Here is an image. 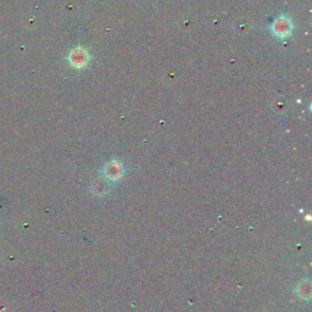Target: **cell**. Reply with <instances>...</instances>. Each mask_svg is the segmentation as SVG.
<instances>
[{"label":"cell","instance_id":"3","mask_svg":"<svg viewBox=\"0 0 312 312\" xmlns=\"http://www.w3.org/2000/svg\"><path fill=\"white\" fill-rule=\"evenodd\" d=\"M123 174V167L121 162L118 161H111L104 168V176H105L106 181H117L122 177Z\"/></svg>","mask_w":312,"mask_h":312},{"label":"cell","instance_id":"1","mask_svg":"<svg viewBox=\"0 0 312 312\" xmlns=\"http://www.w3.org/2000/svg\"><path fill=\"white\" fill-rule=\"evenodd\" d=\"M272 32L273 34L277 35L279 38H284L287 35H289L293 31V23L288 17H279L273 22L272 25Z\"/></svg>","mask_w":312,"mask_h":312},{"label":"cell","instance_id":"4","mask_svg":"<svg viewBox=\"0 0 312 312\" xmlns=\"http://www.w3.org/2000/svg\"><path fill=\"white\" fill-rule=\"evenodd\" d=\"M311 282L310 279H302L300 281L295 288V294L301 300H310L311 298Z\"/></svg>","mask_w":312,"mask_h":312},{"label":"cell","instance_id":"2","mask_svg":"<svg viewBox=\"0 0 312 312\" xmlns=\"http://www.w3.org/2000/svg\"><path fill=\"white\" fill-rule=\"evenodd\" d=\"M68 61L73 67L81 68L84 67L89 61V54L82 48H76L75 50L71 52L70 56H68Z\"/></svg>","mask_w":312,"mask_h":312}]
</instances>
